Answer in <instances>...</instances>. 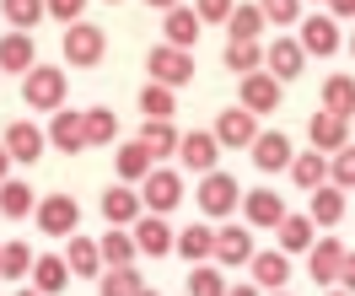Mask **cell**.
<instances>
[{
    "label": "cell",
    "mask_w": 355,
    "mask_h": 296,
    "mask_svg": "<svg viewBox=\"0 0 355 296\" xmlns=\"http://www.w3.org/2000/svg\"><path fill=\"white\" fill-rule=\"evenodd\" d=\"M65 92H70V81H65L60 65H33L22 76V103L38 108V114H60L65 108Z\"/></svg>",
    "instance_id": "cell-1"
},
{
    "label": "cell",
    "mask_w": 355,
    "mask_h": 296,
    "mask_svg": "<svg viewBox=\"0 0 355 296\" xmlns=\"http://www.w3.org/2000/svg\"><path fill=\"white\" fill-rule=\"evenodd\" d=\"M146 70H151L156 87H189L194 81V54L189 49H173V44H156L151 54H146Z\"/></svg>",
    "instance_id": "cell-2"
},
{
    "label": "cell",
    "mask_w": 355,
    "mask_h": 296,
    "mask_svg": "<svg viewBox=\"0 0 355 296\" xmlns=\"http://www.w3.org/2000/svg\"><path fill=\"white\" fill-rule=\"evenodd\" d=\"M65 60L70 65H81V70H92V65H103V54H108V33L97 22H70L65 27Z\"/></svg>",
    "instance_id": "cell-3"
},
{
    "label": "cell",
    "mask_w": 355,
    "mask_h": 296,
    "mask_svg": "<svg viewBox=\"0 0 355 296\" xmlns=\"http://www.w3.org/2000/svg\"><path fill=\"white\" fill-rule=\"evenodd\" d=\"M140 205L151 210V216H173L183 205V178H178L173 167H151L146 183H140Z\"/></svg>",
    "instance_id": "cell-4"
},
{
    "label": "cell",
    "mask_w": 355,
    "mask_h": 296,
    "mask_svg": "<svg viewBox=\"0 0 355 296\" xmlns=\"http://www.w3.org/2000/svg\"><path fill=\"white\" fill-rule=\"evenodd\" d=\"M237 205H243V189H237L232 173L216 167V173H205V178H200V210L210 216V221H226Z\"/></svg>",
    "instance_id": "cell-5"
},
{
    "label": "cell",
    "mask_w": 355,
    "mask_h": 296,
    "mask_svg": "<svg viewBox=\"0 0 355 296\" xmlns=\"http://www.w3.org/2000/svg\"><path fill=\"white\" fill-rule=\"evenodd\" d=\"M33 221H38L49 237H76V227H81V205H76V194H44L38 210H33Z\"/></svg>",
    "instance_id": "cell-6"
},
{
    "label": "cell",
    "mask_w": 355,
    "mask_h": 296,
    "mask_svg": "<svg viewBox=\"0 0 355 296\" xmlns=\"http://www.w3.org/2000/svg\"><path fill=\"white\" fill-rule=\"evenodd\" d=\"M237 97H243L237 108H248L253 119H259V114H275V108H280V81H275L269 70H253V76L237 81Z\"/></svg>",
    "instance_id": "cell-7"
},
{
    "label": "cell",
    "mask_w": 355,
    "mask_h": 296,
    "mask_svg": "<svg viewBox=\"0 0 355 296\" xmlns=\"http://www.w3.org/2000/svg\"><path fill=\"white\" fill-rule=\"evenodd\" d=\"M307 140H312V151L334 157V151H345V146H350V119H339V114H329V108H318V114L307 119Z\"/></svg>",
    "instance_id": "cell-8"
},
{
    "label": "cell",
    "mask_w": 355,
    "mask_h": 296,
    "mask_svg": "<svg viewBox=\"0 0 355 296\" xmlns=\"http://www.w3.org/2000/svg\"><path fill=\"white\" fill-rule=\"evenodd\" d=\"M44 140L49 135L33 124V119H11L6 135H0V146H6V157H11V162H38V157H44Z\"/></svg>",
    "instance_id": "cell-9"
},
{
    "label": "cell",
    "mask_w": 355,
    "mask_h": 296,
    "mask_svg": "<svg viewBox=\"0 0 355 296\" xmlns=\"http://www.w3.org/2000/svg\"><path fill=\"white\" fill-rule=\"evenodd\" d=\"M339 270H345V243H339V237H318V243L307 248V275L318 280V286H329V291H334Z\"/></svg>",
    "instance_id": "cell-10"
},
{
    "label": "cell",
    "mask_w": 355,
    "mask_h": 296,
    "mask_svg": "<svg viewBox=\"0 0 355 296\" xmlns=\"http://www.w3.org/2000/svg\"><path fill=\"white\" fill-rule=\"evenodd\" d=\"M216 157H221V140L210 135V130H189V135L178 140V162L189 173H216Z\"/></svg>",
    "instance_id": "cell-11"
},
{
    "label": "cell",
    "mask_w": 355,
    "mask_h": 296,
    "mask_svg": "<svg viewBox=\"0 0 355 296\" xmlns=\"http://www.w3.org/2000/svg\"><path fill=\"white\" fill-rule=\"evenodd\" d=\"M49 146H54V151H65V157H81V151H87V124H81L76 108L49 114Z\"/></svg>",
    "instance_id": "cell-12"
},
{
    "label": "cell",
    "mask_w": 355,
    "mask_h": 296,
    "mask_svg": "<svg viewBox=\"0 0 355 296\" xmlns=\"http://www.w3.org/2000/svg\"><path fill=\"white\" fill-rule=\"evenodd\" d=\"M253 259V232L248 227H216V270H237V264H248Z\"/></svg>",
    "instance_id": "cell-13"
},
{
    "label": "cell",
    "mask_w": 355,
    "mask_h": 296,
    "mask_svg": "<svg viewBox=\"0 0 355 296\" xmlns=\"http://www.w3.org/2000/svg\"><path fill=\"white\" fill-rule=\"evenodd\" d=\"M33 65H38L33 33H0V76H27Z\"/></svg>",
    "instance_id": "cell-14"
},
{
    "label": "cell",
    "mask_w": 355,
    "mask_h": 296,
    "mask_svg": "<svg viewBox=\"0 0 355 296\" xmlns=\"http://www.w3.org/2000/svg\"><path fill=\"white\" fill-rule=\"evenodd\" d=\"M146 216V205H140V189H130V183H113L108 194H103V221L108 227H135Z\"/></svg>",
    "instance_id": "cell-15"
},
{
    "label": "cell",
    "mask_w": 355,
    "mask_h": 296,
    "mask_svg": "<svg viewBox=\"0 0 355 296\" xmlns=\"http://www.w3.org/2000/svg\"><path fill=\"white\" fill-rule=\"evenodd\" d=\"M302 65H307V54H302V44L296 38H275V44L264 49V70L286 87V81H296L302 76Z\"/></svg>",
    "instance_id": "cell-16"
},
{
    "label": "cell",
    "mask_w": 355,
    "mask_h": 296,
    "mask_svg": "<svg viewBox=\"0 0 355 296\" xmlns=\"http://www.w3.org/2000/svg\"><path fill=\"white\" fill-rule=\"evenodd\" d=\"M253 167L259 173H286L291 167V157H296V146H291V135H280V130H269V135H259L253 146Z\"/></svg>",
    "instance_id": "cell-17"
},
{
    "label": "cell",
    "mask_w": 355,
    "mask_h": 296,
    "mask_svg": "<svg viewBox=\"0 0 355 296\" xmlns=\"http://www.w3.org/2000/svg\"><path fill=\"white\" fill-rule=\"evenodd\" d=\"M243 221L248 227H280L286 221V200L275 194V189H253V194H243Z\"/></svg>",
    "instance_id": "cell-18"
},
{
    "label": "cell",
    "mask_w": 355,
    "mask_h": 296,
    "mask_svg": "<svg viewBox=\"0 0 355 296\" xmlns=\"http://www.w3.org/2000/svg\"><path fill=\"white\" fill-rule=\"evenodd\" d=\"M248 270H253V286H259V291L275 296V291H286V280H291V259L280 248H275V253H253Z\"/></svg>",
    "instance_id": "cell-19"
},
{
    "label": "cell",
    "mask_w": 355,
    "mask_h": 296,
    "mask_svg": "<svg viewBox=\"0 0 355 296\" xmlns=\"http://www.w3.org/2000/svg\"><path fill=\"white\" fill-rule=\"evenodd\" d=\"M135 248L146 253V259H162V253H173V227H167V216H140L130 227Z\"/></svg>",
    "instance_id": "cell-20"
},
{
    "label": "cell",
    "mask_w": 355,
    "mask_h": 296,
    "mask_svg": "<svg viewBox=\"0 0 355 296\" xmlns=\"http://www.w3.org/2000/svg\"><path fill=\"white\" fill-rule=\"evenodd\" d=\"M302 54H339V22H334L329 11H318V17H307L302 22Z\"/></svg>",
    "instance_id": "cell-21"
},
{
    "label": "cell",
    "mask_w": 355,
    "mask_h": 296,
    "mask_svg": "<svg viewBox=\"0 0 355 296\" xmlns=\"http://www.w3.org/2000/svg\"><path fill=\"white\" fill-rule=\"evenodd\" d=\"M210 135L221 140V146H253L259 140V119L248 114V108H226V114H216V130Z\"/></svg>",
    "instance_id": "cell-22"
},
{
    "label": "cell",
    "mask_w": 355,
    "mask_h": 296,
    "mask_svg": "<svg viewBox=\"0 0 355 296\" xmlns=\"http://www.w3.org/2000/svg\"><path fill=\"white\" fill-rule=\"evenodd\" d=\"M65 286H70L65 253H44V259H33V291H38V296H60Z\"/></svg>",
    "instance_id": "cell-23"
},
{
    "label": "cell",
    "mask_w": 355,
    "mask_h": 296,
    "mask_svg": "<svg viewBox=\"0 0 355 296\" xmlns=\"http://www.w3.org/2000/svg\"><path fill=\"white\" fill-rule=\"evenodd\" d=\"M194 38H200V17H194V6H173V11L162 17V44L194 49Z\"/></svg>",
    "instance_id": "cell-24"
},
{
    "label": "cell",
    "mask_w": 355,
    "mask_h": 296,
    "mask_svg": "<svg viewBox=\"0 0 355 296\" xmlns=\"http://www.w3.org/2000/svg\"><path fill=\"white\" fill-rule=\"evenodd\" d=\"M97 248H103V270H135V259H140L130 227H108V237H103Z\"/></svg>",
    "instance_id": "cell-25"
},
{
    "label": "cell",
    "mask_w": 355,
    "mask_h": 296,
    "mask_svg": "<svg viewBox=\"0 0 355 296\" xmlns=\"http://www.w3.org/2000/svg\"><path fill=\"white\" fill-rule=\"evenodd\" d=\"M151 167H156V162H151V151H146L140 140H124V146L113 151V173H119L124 183H146V173H151Z\"/></svg>",
    "instance_id": "cell-26"
},
{
    "label": "cell",
    "mask_w": 355,
    "mask_h": 296,
    "mask_svg": "<svg viewBox=\"0 0 355 296\" xmlns=\"http://www.w3.org/2000/svg\"><path fill=\"white\" fill-rule=\"evenodd\" d=\"M173 248L189 259V264H210L216 259V227H183L173 237Z\"/></svg>",
    "instance_id": "cell-27"
},
{
    "label": "cell",
    "mask_w": 355,
    "mask_h": 296,
    "mask_svg": "<svg viewBox=\"0 0 355 296\" xmlns=\"http://www.w3.org/2000/svg\"><path fill=\"white\" fill-rule=\"evenodd\" d=\"M178 124L173 119H146V124H140V146H146V151H151V162H162V157H173L178 151Z\"/></svg>",
    "instance_id": "cell-28"
},
{
    "label": "cell",
    "mask_w": 355,
    "mask_h": 296,
    "mask_svg": "<svg viewBox=\"0 0 355 296\" xmlns=\"http://www.w3.org/2000/svg\"><path fill=\"white\" fill-rule=\"evenodd\" d=\"M38 210V194H33V183L22 178H6L0 183V216H11V221H27Z\"/></svg>",
    "instance_id": "cell-29"
},
{
    "label": "cell",
    "mask_w": 355,
    "mask_h": 296,
    "mask_svg": "<svg viewBox=\"0 0 355 296\" xmlns=\"http://www.w3.org/2000/svg\"><path fill=\"white\" fill-rule=\"evenodd\" d=\"M264 11H259V0H253V6H237V11H232V17H226V38H232V44H259V33H264Z\"/></svg>",
    "instance_id": "cell-30"
},
{
    "label": "cell",
    "mask_w": 355,
    "mask_h": 296,
    "mask_svg": "<svg viewBox=\"0 0 355 296\" xmlns=\"http://www.w3.org/2000/svg\"><path fill=\"white\" fill-rule=\"evenodd\" d=\"M65 264H70V275H87V280H92V275H103V248L76 232V237L65 243Z\"/></svg>",
    "instance_id": "cell-31"
},
{
    "label": "cell",
    "mask_w": 355,
    "mask_h": 296,
    "mask_svg": "<svg viewBox=\"0 0 355 296\" xmlns=\"http://www.w3.org/2000/svg\"><path fill=\"white\" fill-rule=\"evenodd\" d=\"M291 183H302V189H323L329 183V157L323 151H302V157H291Z\"/></svg>",
    "instance_id": "cell-32"
},
{
    "label": "cell",
    "mask_w": 355,
    "mask_h": 296,
    "mask_svg": "<svg viewBox=\"0 0 355 296\" xmlns=\"http://www.w3.org/2000/svg\"><path fill=\"white\" fill-rule=\"evenodd\" d=\"M339 221H345V189L334 183L312 189V227H339Z\"/></svg>",
    "instance_id": "cell-33"
},
{
    "label": "cell",
    "mask_w": 355,
    "mask_h": 296,
    "mask_svg": "<svg viewBox=\"0 0 355 296\" xmlns=\"http://www.w3.org/2000/svg\"><path fill=\"white\" fill-rule=\"evenodd\" d=\"M275 232H280V253H286V259H291V253H307L312 243H318V232H312V216H286V221H280Z\"/></svg>",
    "instance_id": "cell-34"
},
{
    "label": "cell",
    "mask_w": 355,
    "mask_h": 296,
    "mask_svg": "<svg viewBox=\"0 0 355 296\" xmlns=\"http://www.w3.org/2000/svg\"><path fill=\"white\" fill-rule=\"evenodd\" d=\"M33 243H22V237H11V243H0V280H22V275H33Z\"/></svg>",
    "instance_id": "cell-35"
},
{
    "label": "cell",
    "mask_w": 355,
    "mask_h": 296,
    "mask_svg": "<svg viewBox=\"0 0 355 296\" xmlns=\"http://www.w3.org/2000/svg\"><path fill=\"white\" fill-rule=\"evenodd\" d=\"M323 108L339 119H355V76H329L323 81Z\"/></svg>",
    "instance_id": "cell-36"
},
{
    "label": "cell",
    "mask_w": 355,
    "mask_h": 296,
    "mask_svg": "<svg viewBox=\"0 0 355 296\" xmlns=\"http://www.w3.org/2000/svg\"><path fill=\"white\" fill-rule=\"evenodd\" d=\"M0 17L11 22V33H33L49 11H44V0H0Z\"/></svg>",
    "instance_id": "cell-37"
},
{
    "label": "cell",
    "mask_w": 355,
    "mask_h": 296,
    "mask_svg": "<svg viewBox=\"0 0 355 296\" xmlns=\"http://www.w3.org/2000/svg\"><path fill=\"white\" fill-rule=\"evenodd\" d=\"M226 70L243 81V76H253V70H264V44H226Z\"/></svg>",
    "instance_id": "cell-38"
},
{
    "label": "cell",
    "mask_w": 355,
    "mask_h": 296,
    "mask_svg": "<svg viewBox=\"0 0 355 296\" xmlns=\"http://www.w3.org/2000/svg\"><path fill=\"white\" fill-rule=\"evenodd\" d=\"M81 124H87V146H108V140H119V114H113V108H87Z\"/></svg>",
    "instance_id": "cell-39"
},
{
    "label": "cell",
    "mask_w": 355,
    "mask_h": 296,
    "mask_svg": "<svg viewBox=\"0 0 355 296\" xmlns=\"http://www.w3.org/2000/svg\"><path fill=\"white\" fill-rule=\"evenodd\" d=\"M140 291H146L140 270H103V280H97V296H140Z\"/></svg>",
    "instance_id": "cell-40"
},
{
    "label": "cell",
    "mask_w": 355,
    "mask_h": 296,
    "mask_svg": "<svg viewBox=\"0 0 355 296\" xmlns=\"http://www.w3.org/2000/svg\"><path fill=\"white\" fill-rule=\"evenodd\" d=\"M173 108H178L173 87H156V81L140 87V114H146V119H173Z\"/></svg>",
    "instance_id": "cell-41"
},
{
    "label": "cell",
    "mask_w": 355,
    "mask_h": 296,
    "mask_svg": "<svg viewBox=\"0 0 355 296\" xmlns=\"http://www.w3.org/2000/svg\"><path fill=\"white\" fill-rule=\"evenodd\" d=\"M189 296H226V275L216 264H194L189 270Z\"/></svg>",
    "instance_id": "cell-42"
},
{
    "label": "cell",
    "mask_w": 355,
    "mask_h": 296,
    "mask_svg": "<svg viewBox=\"0 0 355 296\" xmlns=\"http://www.w3.org/2000/svg\"><path fill=\"white\" fill-rule=\"evenodd\" d=\"M329 183H334V189H355V140L345 146V151H334V157H329Z\"/></svg>",
    "instance_id": "cell-43"
},
{
    "label": "cell",
    "mask_w": 355,
    "mask_h": 296,
    "mask_svg": "<svg viewBox=\"0 0 355 296\" xmlns=\"http://www.w3.org/2000/svg\"><path fill=\"white\" fill-rule=\"evenodd\" d=\"M259 11H264V22L291 27L296 17H302V0H259Z\"/></svg>",
    "instance_id": "cell-44"
},
{
    "label": "cell",
    "mask_w": 355,
    "mask_h": 296,
    "mask_svg": "<svg viewBox=\"0 0 355 296\" xmlns=\"http://www.w3.org/2000/svg\"><path fill=\"white\" fill-rule=\"evenodd\" d=\"M237 11V0H194V17H200V27L205 22H226Z\"/></svg>",
    "instance_id": "cell-45"
},
{
    "label": "cell",
    "mask_w": 355,
    "mask_h": 296,
    "mask_svg": "<svg viewBox=\"0 0 355 296\" xmlns=\"http://www.w3.org/2000/svg\"><path fill=\"white\" fill-rule=\"evenodd\" d=\"M44 11L54 17V22H81V11H87V0H44Z\"/></svg>",
    "instance_id": "cell-46"
},
{
    "label": "cell",
    "mask_w": 355,
    "mask_h": 296,
    "mask_svg": "<svg viewBox=\"0 0 355 296\" xmlns=\"http://www.w3.org/2000/svg\"><path fill=\"white\" fill-rule=\"evenodd\" d=\"M339 280H345V291L355 296V253H345V270H339Z\"/></svg>",
    "instance_id": "cell-47"
},
{
    "label": "cell",
    "mask_w": 355,
    "mask_h": 296,
    "mask_svg": "<svg viewBox=\"0 0 355 296\" xmlns=\"http://www.w3.org/2000/svg\"><path fill=\"white\" fill-rule=\"evenodd\" d=\"M329 17H355V0H329Z\"/></svg>",
    "instance_id": "cell-48"
},
{
    "label": "cell",
    "mask_w": 355,
    "mask_h": 296,
    "mask_svg": "<svg viewBox=\"0 0 355 296\" xmlns=\"http://www.w3.org/2000/svg\"><path fill=\"white\" fill-rule=\"evenodd\" d=\"M226 296H264V291H259V286L248 280V286H226Z\"/></svg>",
    "instance_id": "cell-49"
},
{
    "label": "cell",
    "mask_w": 355,
    "mask_h": 296,
    "mask_svg": "<svg viewBox=\"0 0 355 296\" xmlns=\"http://www.w3.org/2000/svg\"><path fill=\"white\" fill-rule=\"evenodd\" d=\"M11 178V157H6V146H0V183Z\"/></svg>",
    "instance_id": "cell-50"
},
{
    "label": "cell",
    "mask_w": 355,
    "mask_h": 296,
    "mask_svg": "<svg viewBox=\"0 0 355 296\" xmlns=\"http://www.w3.org/2000/svg\"><path fill=\"white\" fill-rule=\"evenodd\" d=\"M146 6H156V11H162V17H167V11H173L178 0H146Z\"/></svg>",
    "instance_id": "cell-51"
},
{
    "label": "cell",
    "mask_w": 355,
    "mask_h": 296,
    "mask_svg": "<svg viewBox=\"0 0 355 296\" xmlns=\"http://www.w3.org/2000/svg\"><path fill=\"white\" fill-rule=\"evenodd\" d=\"M140 296H162V291H151V286H146V291H140Z\"/></svg>",
    "instance_id": "cell-52"
},
{
    "label": "cell",
    "mask_w": 355,
    "mask_h": 296,
    "mask_svg": "<svg viewBox=\"0 0 355 296\" xmlns=\"http://www.w3.org/2000/svg\"><path fill=\"white\" fill-rule=\"evenodd\" d=\"M17 296H38V291H33V286H27V291H17Z\"/></svg>",
    "instance_id": "cell-53"
},
{
    "label": "cell",
    "mask_w": 355,
    "mask_h": 296,
    "mask_svg": "<svg viewBox=\"0 0 355 296\" xmlns=\"http://www.w3.org/2000/svg\"><path fill=\"white\" fill-rule=\"evenodd\" d=\"M329 296H350V291H329Z\"/></svg>",
    "instance_id": "cell-54"
},
{
    "label": "cell",
    "mask_w": 355,
    "mask_h": 296,
    "mask_svg": "<svg viewBox=\"0 0 355 296\" xmlns=\"http://www.w3.org/2000/svg\"><path fill=\"white\" fill-rule=\"evenodd\" d=\"M350 54H355V38H350Z\"/></svg>",
    "instance_id": "cell-55"
},
{
    "label": "cell",
    "mask_w": 355,
    "mask_h": 296,
    "mask_svg": "<svg viewBox=\"0 0 355 296\" xmlns=\"http://www.w3.org/2000/svg\"><path fill=\"white\" fill-rule=\"evenodd\" d=\"M275 296H291V291H275Z\"/></svg>",
    "instance_id": "cell-56"
},
{
    "label": "cell",
    "mask_w": 355,
    "mask_h": 296,
    "mask_svg": "<svg viewBox=\"0 0 355 296\" xmlns=\"http://www.w3.org/2000/svg\"><path fill=\"white\" fill-rule=\"evenodd\" d=\"M108 6H113V0H108Z\"/></svg>",
    "instance_id": "cell-57"
}]
</instances>
